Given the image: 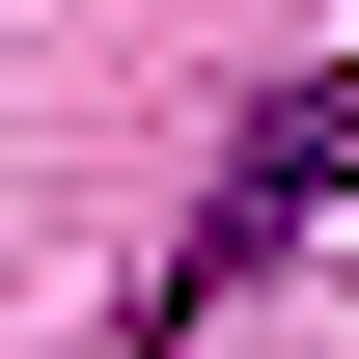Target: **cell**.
I'll use <instances>...</instances> for the list:
<instances>
[{
  "mask_svg": "<svg viewBox=\"0 0 359 359\" xmlns=\"http://www.w3.org/2000/svg\"><path fill=\"white\" fill-rule=\"evenodd\" d=\"M304 222H359V55H332V83H276L222 166H194V222H166V276H138L111 332H138V359H194V332H222V304H249Z\"/></svg>",
  "mask_w": 359,
  "mask_h": 359,
  "instance_id": "obj_1",
  "label": "cell"
}]
</instances>
